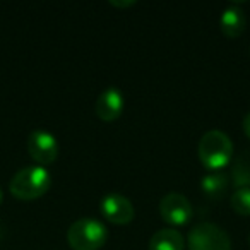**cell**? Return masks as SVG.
I'll list each match as a JSON object with an SVG mask.
<instances>
[{
	"label": "cell",
	"mask_w": 250,
	"mask_h": 250,
	"mask_svg": "<svg viewBox=\"0 0 250 250\" xmlns=\"http://www.w3.org/2000/svg\"><path fill=\"white\" fill-rule=\"evenodd\" d=\"M197 154L201 163L208 170L219 171L231 163L235 147L229 136L223 130H209L201 137L197 146Z\"/></svg>",
	"instance_id": "obj_1"
},
{
	"label": "cell",
	"mask_w": 250,
	"mask_h": 250,
	"mask_svg": "<svg viewBox=\"0 0 250 250\" xmlns=\"http://www.w3.org/2000/svg\"><path fill=\"white\" fill-rule=\"evenodd\" d=\"M50 185H52V175L48 173V170L40 165H33L14 173L9 184V190L21 201H33L45 195Z\"/></svg>",
	"instance_id": "obj_2"
},
{
	"label": "cell",
	"mask_w": 250,
	"mask_h": 250,
	"mask_svg": "<svg viewBox=\"0 0 250 250\" xmlns=\"http://www.w3.org/2000/svg\"><path fill=\"white\" fill-rule=\"evenodd\" d=\"M106 238V226L94 218H79L67 229V242L72 250H100Z\"/></svg>",
	"instance_id": "obj_3"
},
{
	"label": "cell",
	"mask_w": 250,
	"mask_h": 250,
	"mask_svg": "<svg viewBox=\"0 0 250 250\" xmlns=\"http://www.w3.org/2000/svg\"><path fill=\"white\" fill-rule=\"evenodd\" d=\"M187 247L188 250H231V240L221 226L201 221L188 233Z\"/></svg>",
	"instance_id": "obj_4"
},
{
	"label": "cell",
	"mask_w": 250,
	"mask_h": 250,
	"mask_svg": "<svg viewBox=\"0 0 250 250\" xmlns=\"http://www.w3.org/2000/svg\"><path fill=\"white\" fill-rule=\"evenodd\" d=\"M160 214L167 223L173 226H184L192 219L194 208L190 201L180 192H170L160 202Z\"/></svg>",
	"instance_id": "obj_5"
},
{
	"label": "cell",
	"mask_w": 250,
	"mask_h": 250,
	"mask_svg": "<svg viewBox=\"0 0 250 250\" xmlns=\"http://www.w3.org/2000/svg\"><path fill=\"white\" fill-rule=\"evenodd\" d=\"M28 153L35 163L45 168L59 158V143L46 130H33L28 137Z\"/></svg>",
	"instance_id": "obj_6"
},
{
	"label": "cell",
	"mask_w": 250,
	"mask_h": 250,
	"mask_svg": "<svg viewBox=\"0 0 250 250\" xmlns=\"http://www.w3.org/2000/svg\"><path fill=\"white\" fill-rule=\"evenodd\" d=\"M101 214L111 221L113 225H129L136 216V209L134 204L130 202V199H127L125 195L111 192V194L104 195L101 199Z\"/></svg>",
	"instance_id": "obj_7"
},
{
	"label": "cell",
	"mask_w": 250,
	"mask_h": 250,
	"mask_svg": "<svg viewBox=\"0 0 250 250\" xmlns=\"http://www.w3.org/2000/svg\"><path fill=\"white\" fill-rule=\"evenodd\" d=\"M125 106L124 93L118 87H108L98 96L96 104H94V111H96L98 118L103 122H113L122 115Z\"/></svg>",
	"instance_id": "obj_8"
},
{
	"label": "cell",
	"mask_w": 250,
	"mask_h": 250,
	"mask_svg": "<svg viewBox=\"0 0 250 250\" xmlns=\"http://www.w3.org/2000/svg\"><path fill=\"white\" fill-rule=\"evenodd\" d=\"M247 26V16L242 7L231 4L223 11L219 18V29L228 38H238Z\"/></svg>",
	"instance_id": "obj_9"
},
{
	"label": "cell",
	"mask_w": 250,
	"mask_h": 250,
	"mask_svg": "<svg viewBox=\"0 0 250 250\" xmlns=\"http://www.w3.org/2000/svg\"><path fill=\"white\" fill-rule=\"evenodd\" d=\"M184 236L173 228L160 229L149 240V250H184Z\"/></svg>",
	"instance_id": "obj_10"
},
{
	"label": "cell",
	"mask_w": 250,
	"mask_h": 250,
	"mask_svg": "<svg viewBox=\"0 0 250 250\" xmlns=\"http://www.w3.org/2000/svg\"><path fill=\"white\" fill-rule=\"evenodd\" d=\"M229 187V177L223 171H212V173L202 177L201 180V188L209 199L218 201L223 195L228 192Z\"/></svg>",
	"instance_id": "obj_11"
},
{
	"label": "cell",
	"mask_w": 250,
	"mask_h": 250,
	"mask_svg": "<svg viewBox=\"0 0 250 250\" xmlns=\"http://www.w3.org/2000/svg\"><path fill=\"white\" fill-rule=\"evenodd\" d=\"M231 180L236 188L250 187V151H243L235 156L231 168Z\"/></svg>",
	"instance_id": "obj_12"
},
{
	"label": "cell",
	"mask_w": 250,
	"mask_h": 250,
	"mask_svg": "<svg viewBox=\"0 0 250 250\" xmlns=\"http://www.w3.org/2000/svg\"><path fill=\"white\" fill-rule=\"evenodd\" d=\"M231 208L236 214L240 216H250V187L236 188L231 194Z\"/></svg>",
	"instance_id": "obj_13"
},
{
	"label": "cell",
	"mask_w": 250,
	"mask_h": 250,
	"mask_svg": "<svg viewBox=\"0 0 250 250\" xmlns=\"http://www.w3.org/2000/svg\"><path fill=\"white\" fill-rule=\"evenodd\" d=\"M110 5L118 7V9H127V7L136 5V0H110Z\"/></svg>",
	"instance_id": "obj_14"
},
{
	"label": "cell",
	"mask_w": 250,
	"mask_h": 250,
	"mask_svg": "<svg viewBox=\"0 0 250 250\" xmlns=\"http://www.w3.org/2000/svg\"><path fill=\"white\" fill-rule=\"evenodd\" d=\"M243 132H245L247 137L250 139V111L243 117Z\"/></svg>",
	"instance_id": "obj_15"
},
{
	"label": "cell",
	"mask_w": 250,
	"mask_h": 250,
	"mask_svg": "<svg viewBox=\"0 0 250 250\" xmlns=\"http://www.w3.org/2000/svg\"><path fill=\"white\" fill-rule=\"evenodd\" d=\"M2 201H4V194H2V188H0V204H2Z\"/></svg>",
	"instance_id": "obj_16"
}]
</instances>
